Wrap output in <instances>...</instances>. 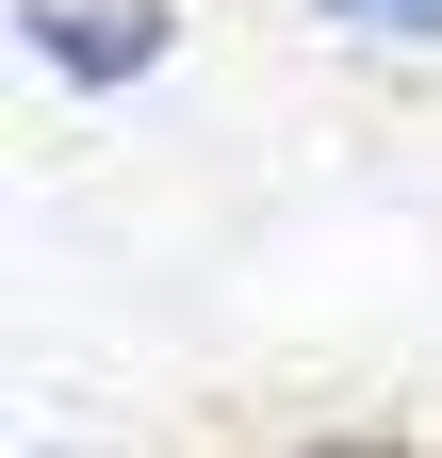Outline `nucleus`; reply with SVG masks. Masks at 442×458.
I'll use <instances>...</instances> for the list:
<instances>
[{
  "label": "nucleus",
  "instance_id": "f257e3e1",
  "mask_svg": "<svg viewBox=\"0 0 442 458\" xmlns=\"http://www.w3.org/2000/svg\"><path fill=\"white\" fill-rule=\"evenodd\" d=\"M17 49L82 98H132L164 49H181V0H17Z\"/></svg>",
  "mask_w": 442,
  "mask_h": 458
},
{
  "label": "nucleus",
  "instance_id": "f03ea898",
  "mask_svg": "<svg viewBox=\"0 0 442 458\" xmlns=\"http://www.w3.org/2000/svg\"><path fill=\"white\" fill-rule=\"evenodd\" d=\"M327 33H394V49H442V0H311Z\"/></svg>",
  "mask_w": 442,
  "mask_h": 458
},
{
  "label": "nucleus",
  "instance_id": "7ed1b4c3",
  "mask_svg": "<svg viewBox=\"0 0 442 458\" xmlns=\"http://www.w3.org/2000/svg\"><path fill=\"white\" fill-rule=\"evenodd\" d=\"M295 458H426V442H377V426H311Z\"/></svg>",
  "mask_w": 442,
  "mask_h": 458
}]
</instances>
